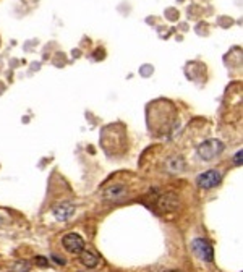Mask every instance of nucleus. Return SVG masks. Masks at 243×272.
<instances>
[{
  "mask_svg": "<svg viewBox=\"0 0 243 272\" xmlns=\"http://www.w3.org/2000/svg\"><path fill=\"white\" fill-rule=\"evenodd\" d=\"M224 151V144L219 139H208L198 146V156L203 161H213Z\"/></svg>",
  "mask_w": 243,
  "mask_h": 272,
  "instance_id": "obj_1",
  "label": "nucleus"
},
{
  "mask_svg": "<svg viewBox=\"0 0 243 272\" xmlns=\"http://www.w3.org/2000/svg\"><path fill=\"white\" fill-rule=\"evenodd\" d=\"M220 182H222V175H220L219 170H214V168L203 172L201 175H198V178H196V185L203 190H209V188L217 187Z\"/></svg>",
  "mask_w": 243,
  "mask_h": 272,
  "instance_id": "obj_2",
  "label": "nucleus"
},
{
  "mask_svg": "<svg viewBox=\"0 0 243 272\" xmlns=\"http://www.w3.org/2000/svg\"><path fill=\"white\" fill-rule=\"evenodd\" d=\"M191 248H193V253L196 254L198 258H201L203 261H206V263H211V261L214 259V249L211 246V243L208 240H204V238H196V240H193Z\"/></svg>",
  "mask_w": 243,
  "mask_h": 272,
  "instance_id": "obj_3",
  "label": "nucleus"
},
{
  "mask_svg": "<svg viewBox=\"0 0 243 272\" xmlns=\"http://www.w3.org/2000/svg\"><path fill=\"white\" fill-rule=\"evenodd\" d=\"M63 248L72 254H80L84 249V240L81 238L78 233H67L62 238Z\"/></svg>",
  "mask_w": 243,
  "mask_h": 272,
  "instance_id": "obj_4",
  "label": "nucleus"
},
{
  "mask_svg": "<svg viewBox=\"0 0 243 272\" xmlns=\"http://www.w3.org/2000/svg\"><path fill=\"white\" fill-rule=\"evenodd\" d=\"M102 196L107 201H120L127 196V187L122 183H113L109 185L104 191H102Z\"/></svg>",
  "mask_w": 243,
  "mask_h": 272,
  "instance_id": "obj_5",
  "label": "nucleus"
},
{
  "mask_svg": "<svg viewBox=\"0 0 243 272\" xmlns=\"http://www.w3.org/2000/svg\"><path fill=\"white\" fill-rule=\"evenodd\" d=\"M52 214L57 220L67 222L75 214V206L72 203H60L52 209Z\"/></svg>",
  "mask_w": 243,
  "mask_h": 272,
  "instance_id": "obj_6",
  "label": "nucleus"
},
{
  "mask_svg": "<svg viewBox=\"0 0 243 272\" xmlns=\"http://www.w3.org/2000/svg\"><path fill=\"white\" fill-rule=\"evenodd\" d=\"M80 261H81V264L86 266V268L93 269V268H96L97 264H99V256H96L94 253L83 249V251L80 253Z\"/></svg>",
  "mask_w": 243,
  "mask_h": 272,
  "instance_id": "obj_7",
  "label": "nucleus"
},
{
  "mask_svg": "<svg viewBox=\"0 0 243 272\" xmlns=\"http://www.w3.org/2000/svg\"><path fill=\"white\" fill-rule=\"evenodd\" d=\"M177 204H178V199H177L175 194H172V193L164 194V196H161V199H159V208L164 209V211L175 209Z\"/></svg>",
  "mask_w": 243,
  "mask_h": 272,
  "instance_id": "obj_8",
  "label": "nucleus"
},
{
  "mask_svg": "<svg viewBox=\"0 0 243 272\" xmlns=\"http://www.w3.org/2000/svg\"><path fill=\"white\" fill-rule=\"evenodd\" d=\"M28 271H29V266L26 261H18L12 268V272H28Z\"/></svg>",
  "mask_w": 243,
  "mask_h": 272,
  "instance_id": "obj_9",
  "label": "nucleus"
},
{
  "mask_svg": "<svg viewBox=\"0 0 243 272\" xmlns=\"http://www.w3.org/2000/svg\"><path fill=\"white\" fill-rule=\"evenodd\" d=\"M234 162H235L237 165H240V164H242V149H240V151L235 154V157H234Z\"/></svg>",
  "mask_w": 243,
  "mask_h": 272,
  "instance_id": "obj_10",
  "label": "nucleus"
},
{
  "mask_svg": "<svg viewBox=\"0 0 243 272\" xmlns=\"http://www.w3.org/2000/svg\"><path fill=\"white\" fill-rule=\"evenodd\" d=\"M36 263L39 264V266H47V259L42 258V256H37V258H36Z\"/></svg>",
  "mask_w": 243,
  "mask_h": 272,
  "instance_id": "obj_11",
  "label": "nucleus"
}]
</instances>
